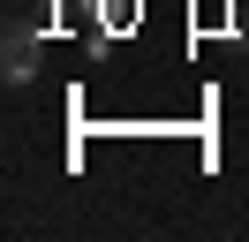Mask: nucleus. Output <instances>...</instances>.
<instances>
[{
	"instance_id": "nucleus-1",
	"label": "nucleus",
	"mask_w": 249,
	"mask_h": 242,
	"mask_svg": "<svg viewBox=\"0 0 249 242\" xmlns=\"http://www.w3.org/2000/svg\"><path fill=\"white\" fill-rule=\"evenodd\" d=\"M38 60H46V38H38V23H23V15H8V30H0V76L8 83H31Z\"/></svg>"
}]
</instances>
